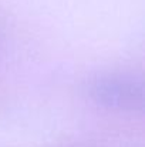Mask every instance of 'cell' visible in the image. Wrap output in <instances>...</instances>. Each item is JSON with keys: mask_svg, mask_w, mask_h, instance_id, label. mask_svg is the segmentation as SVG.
Wrapping results in <instances>:
<instances>
[{"mask_svg": "<svg viewBox=\"0 0 145 147\" xmlns=\"http://www.w3.org/2000/svg\"><path fill=\"white\" fill-rule=\"evenodd\" d=\"M88 94L97 104L112 110H141L144 107L142 80L130 74H104L91 80Z\"/></svg>", "mask_w": 145, "mask_h": 147, "instance_id": "obj_1", "label": "cell"}]
</instances>
